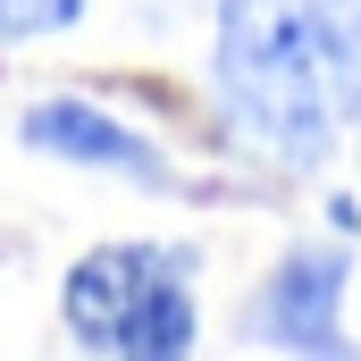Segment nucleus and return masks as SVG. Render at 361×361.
Segmentation results:
<instances>
[{
	"instance_id": "nucleus-1",
	"label": "nucleus",
	"mask_w": 361,
	"mask_h": 361,
	"mask_svg": "<svg viewBox=\"0 0 361 361\" xmlns=\"http://www.w3.org/2000/svg\"><path fill=\"white\" fill-rule=\"evenodd\" d=\"M219 92L244 143L319 169L345 126V76L319 0H219Z\"/></svg>"
},
{
	"instance_id": "nucleus-4",
	"label": "nucleus",
	"mask_w": 361,
	"mask_h": 361,
	"mask_svg": "<svg viewBox=\"0 0 361 361\" xmlns=\"http://www.w3.org/2000/svg\"><path fill=\"white\" fill-rule=\"evenodd\" d=\"M25 143L51 152V160H76V169L135 177L143 193H169V160H160L126 118H109V109H92V101H42V109H25Z\"/></svg>"
},
{
	"instance_id": "nucleus-5",
	"label": "nucleus",
	"mask_w": 361,
	"mask_h": 361,
	"mask_svg": "<svg viewBox=\"0 0 361 361\" xmlns=\"http://www.w3.org/2000/svg\"><path fill=\"white\" fill-rule=\"evenodd\" d=\"M85 0H0V42H34V34H59L76 25Z\"/></svg>"
},
{
	"instance_id": "nucleus-2",
	"label": "nucleus",
	"mask_w": 361,
	"mask_h": 361,
	"mask_svg": "<svg viewBox=\"0 0 361 361\" xmlns=\"http://www.w3.org/2000/svg\"><path fill=\"white\" fill-rule=\"evenodd\" d=\"M59 319L85 353H135V361L193 353L202 336L193 252L185 244H92L59 277Z\"/></svg>"
},
{
	"instance_id": "nucleus-3",
	"label": "nucleus",
	"mask_w": 361,
	"mask_h": 361,
	"mask_svg": "<svg viewBox=\"0 0 361 361\" xmlns=\"http://www.w3.org/2000/svg\"><path fill=\"white\" fill-rule=\"evenodd\" d=\"M345 252L336 244H294L261 294H252V336L294 345V353H336V302H345Z\"/></svg>"
}]
</instances>
